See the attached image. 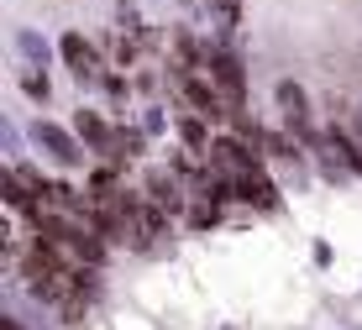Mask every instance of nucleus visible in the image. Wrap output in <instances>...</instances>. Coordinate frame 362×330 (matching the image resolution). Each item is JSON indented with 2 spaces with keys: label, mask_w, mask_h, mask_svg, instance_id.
I'll return each instance as SVG.
<instances>
[{
  "label": "nucleus",
  "mask_w": 362,
  "mask_h": 330,
  "mask_svg": "<svg viewBox=\"0 0 362 330\" xmlns=\"http://www.w3.org/2000/svg\"><path fill=\"white\" fill-rule=\"evenodd\" d=\"M21 273H27V288H32V294L42 299V304H53L69 325L84 320V310H90V299H84V273L64 268V262H58L42 241H32V252L21 257Z\"/></svg>",
  "instance_id": "1"
},
{
  "label": "nucleus",
  "mask_w": 362,
  "mask_h": 330,
  "mask_svg": "<svg viewBox=\"0 0 362 330\" xmlns=\"http://www.w3.org/2000/svg\"><path fill=\"white\" fill-rule=\"evenodd\" d=\"M179 95H184V105H189V116L210 121V126H216V121H236L231 105H226V95L210 84L205 69H199V73H184V79H179Z\"/></svg>",
  "instance_id": "2"
},
{
  "label": "nucleus",
  "mask_w": 362,
  "mask_h": 330,
  "mask_svg": "<svg viewBox=\"0 0 362 330\" xmlns=\"http://www.w3.org/2000/svg\"><path fill=\"white\" fill-rule=\"evenodd\" d=\"M205 73H210V84H216L221 95H226L231 116H242V100H247V73H242V58L226 53V47H210V53H205Z\"/></svg>",
  "instance_id": "3"
},
{
  "label": "nucleus",
  "mask_w": 362,
  "mask_h": 330,
  "mask_svg": "<svg viewBox=\"0 0 362 330\" xmlns=\"http://www.w3.org/2000/svg\"><path fill=\"white\" fill-rule=\"evenodd\" d=\"M58 53H64V63L74 69V79H79V84H95L100 73H105V63H100V47H95V42H84L79 32H64Z\"/></svg>",
  "instance_id": "4"
},
{
  "label": "nucleus",
  "mask_w": 362,
  "mask_h": 330,
  "mask_svg": "<svg viewBox=\"0 0 362 330\" xmlns=\"http://www.w3.org/2000/svg\"><path fill=\"white\" fill-rule=\"evenodd\" d=\"M32 136H37V147H42L53 163H64V168H79V163H84L79 142H74V136L64 131V126H53V121H37V126H32Z\"/></svg>",
  "instance_id": "5"
},
{
  "label": "nucleus",
  "mask_w": 362,
  "mask_h": 330,
  "mask_svg": "<svg viewBox=\"0 0 362 330\" xmlns=\"http://www.w3.org/2000/svg\"><path fill=\"white\" fill-rule=\"evenodd\" d=\"M279 105H284L289 131H294V136H310V100H305V90H299V84H289V79L279 84Z\"/></svg>",
  "instance_id": "6"
},
{
  "label": "nucleus",
  "mask_w": 362,
  "mask_h": 330,
  "mask_svg": "<svg viewBox=\"0 0 362 330\" xmlns=\"http://www.w3.org/2000/svg\"><path fill=\"white\" fill-rule=\"evenodd\" d=\"M142 194L153 199L158 210H168V215H173V210H184V184L173 179V173H163V168L147 173V189H142Z\"/></svg>",
  "instance_id": "7"
},
{
  "label": "nucleus",
  "mask_w": 362,
  "mask_h": 330,
  "mask_svg": "<svg viewBox=\"0 0 362 330\" xmlns=\"http://www.w3.org/2000/svg\"><path fill=\"white\" fill-rule=\"evenodd\" d=\"M236 199H247V205H257V210H279V189L268 184V173H263V168L247 173V179L236 184Z\"/></svg>",
  "instance_id": "8"
},
{
  "label": "nucleus",
  "mask_w": 362,
  "mask_h": 330,
  "mask_svg": "<svg viewBox=\"0 0 362 330\" xmlns=\"http://www.w3.org/2000/svg\"><path fill=\"white\" fill-rule=\"evenodd\" d=\"M210 27H216L221 37H231L236 27H242V0H210Z\"/></svg>",
  "instance_id": "9"
},
{
  "label": "nucleus",
  "mask_w": 362,
  "mask_h": 330,
  "mask_svg": "<svg viewBox=\"0 0 362 330\" xmlns=\"http://www.w3.org/2000/svg\"><path fill=\"white\" fill-rule=\"evenodd\" d=\"M74 126H79V136H84L90 147H105V142H110V126L100 121L95 110H79V116H74Z\"/></svg>",
  "instance_id": "10"
},
{
  "label": "nucleus",
  "mask_w": 362,
  "mask_h": 330,
  "mask_svg": "<svg viewBox=\"0 0 362 330\" xmlns=\"http://www.w3.org/2000/svg\"><path fill=\"white\" fill-rule=\"evenodd\" d=\"M341 131V142H346V158H352V173H362V121L352 126H336Z\"/></svg>",
  "instance_id": "11"
},
{
  "label": "nucleus",
  "mask_w": 362,
  "mask_h": 330,
  "mask_svg": "<svg viewBox=\"0 0 362 330\" xmlns=\"http://www.w3.org/2000/svg\"><path fill=\"white\" fill-rule=\"evenodd\" d=\"M16 42H21V53H27V58H37V63H47V42H42V37H37V32H21Z\"/></svg>",
  "instance_id": "12"
},
{
  "label": "nucleus",
  "mask_w": 362,
  "mask_h": 330,
  "mask_svg": "<svg viewBox=\"0 0 362 330\" xmlns=\"http://www.w3.org/2000/svg\"><path fill=\"white\" fill-rule=\"evenodd\" d=\"M21 90H27L32 100H47V79H42V73H32V69H21Z\"/></svg>",
  "instance_id": "13"
},
{
  "label": "nucleus",
  "mask_w": 362,
  "mask_h": 330,
  "mask_svg": "<svg viewBox=\"0 0 362 330\" xmlns=\"http://www.w3.org/2000/svg\"><path fill=\"white\" fill-rule=\"evenodd\" d=\"M0 330H21V325H16V320H6V325H0Z\"/></svg>",
  "instance_id": "14"
}]
</instances>
